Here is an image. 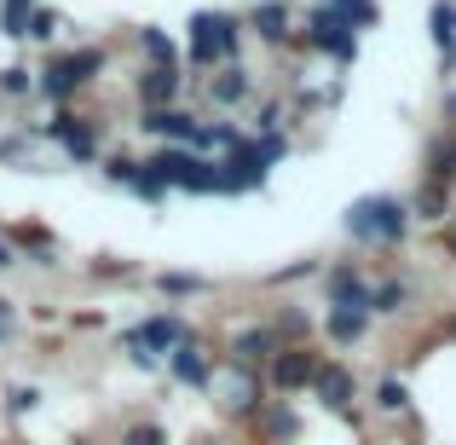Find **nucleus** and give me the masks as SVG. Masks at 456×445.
I'll list each match as a JSON object with an SVG mask.
<instances>
[{
	"mask_svg": "<svg viewBox=\"0 0 456 445\" xmlns=\"http://www.w3.org/2000/svg\"><path fill=\"white\" fill-rule=\"evenodd\" d=\"M411 202L399 197H358L353 209H346V237L353 243H370V249H399L404 232H411Z\"/></svg>",
	"mask_w": 456,
	"mask_h": 445,
	"instance_id": "1",
	"label": "nucleus"
},
{
	"mask_svg": "<svg viewBox=\"0 0 456 445\" xmlns=\"http://www.w3.org/2000/svg\"><path fill=\"white\" fill-rule=\"evenodd\" d=\"M145 162L162 174L167 191H197V197H220V162L191 145H162L156 156H145Z\"/></svg>",
	"mask_w": 456,
	"mask_h": 445,
	"instance_id": "2",
	"label": "nucleus"
},
{
	"mask_svg": "<svg viewBox=\"0 0 456 445\" xmlns=\"http://www.w3.org/2000/svg\"><path fill=\"white\" fill-rule=\"evenodd\" d=\"M185 335H191V324L179 318V312H156V318L134 324V330L122 335V353L134 358V365H145V370H162V365H167V353H174Z\"/></svg>",
	"mask_w": 456,
	"mask_h": 445,
	"instance_id": "3",
	"label": "nucleus"
},
{
	"mask_svg": "<svg viewBox=\"0 0 456 445\" xmlns=\"http://www.w3.org/2000/svg\"><path fill=\"white\" fill-rule=\"evenodd\" d=\"M214 400H220V411L225 416H237V423H255L260 416V405H266V370H248V365H232L225 358V370H214Z\"/></svg>",
	"mask_w": 456,
	"mask_h": 445,
	"instance_id": "4",
	"label": "nucleus"
},
{
	"mask_svg": "<svg viewBox=\"0 0 456 445\" xmlns=\"http://www.w3.org/2000/svg\"><path fill=\"white\" fill-rule=\"evenodd\" d=\"M41 134L53 139V145H64V156L69 162H99V122H87V116H76L69 104H58L53 116L41 122Z\"/></svg>",
	"mask_w": 456,
	"mask_h": 445,
	"instance_id": "5",
	"label": "nucleus"
},
{
	"mask_svg": "<svg viewBox=\"0 0 456 445\" xmlns=\"http://www.w3.org/2000/svg\"><path fill=\"white\" fill-rule=\"evenodd\" d=\"M272 174V156L260 151V139H243L237 151L220 156V197H237V191H260Z\"/></svg>",
	"mask_w": 456,
	"mask_h": 445,
	"instance_id": "6",
	"label": "nucleus"
},
{
	"mask_svg": "<svg viewBox=\"0 0 456 445\" xmlns=\"http://www.w3.org/2000/svg\"><path fill=\"white\" fill-rule=\"evenodd\" d=\"M323 353H312V347H278V358L266 365V388L278 393V400H295V393H312V376H318Z\"/></svg>",
	"mask_w": 456,
	"mask_h": 445,
	"instance_id": "7",
	"label": "nucleus"
},
{
	"mask_svg": "<svg viewBox=\"0 0 456 445\" xmlns=\"http://www.w3.org/2000/svg\"><path fill=\"white\" fill-rule=\"evenodd\" d=\"M323 301H330V307L370 312V318H376V284H370L353 260H335V267L323 272Z\"/></svg>",
	"mask_w": 456,
	"mask_h": 445,
	"instance_id": "8",
	"label": "nucleus"
},
{
	"mask_svg": "<svg viewBox=\"0 0 456 445\" xmlns=\"http://www.w3.org/2000/svg\"><path fill=\"white\" fill-rule=\"evenodd\" d=\"M358 29H346L341 18H335V6H312L306 12V41L318 46L323 58H335V64H353L358 58V41H353Z\"/></svg>",
	"mask_w": 456,
	"mask_h": 445,
	"instance_id": "9",
	"label": "nucleus"
},
{
	"mask_svg": "<svg viewBox=\"0 0 456 445\" xmlns=\"http://www.w3.org/2000/svg\"><path fill=\"white\" fill-rule=\"evenodd\" d=\"M312 400H318L323 411H335V416H353V405H358V376L341 365V358H323L318 376H312Z\"/></svg>",
	"mask_w": 456,
	"mask_h": 445,
	"instance_id": "10",
	"label": "nucleus"
},
{
	"mask_svg": "<svg viewBox=\"0 0 456 445\" xmlns=\"http://www.w3.org/2000/svg\"><path fill=\"white\" fill-rule=\"evenodd\" d=\"M139 134H151V139H167V145H191V151H197L202 116L179 111V104H156V111H139Z\"/></svg>",
	"mask_w": 456,
	"mask_h": 445,
	"instance_id": "11",
	"label": "nucleus"
},
{
	"mask_svg": "<svg viewBox=\"0 0 456 445\" xmlns=\"http://www.w3.org/2000/svg\"><path fill=\"white\" fill-rule=\"evenodd\" d=\"M278 330L272 324H243V330H232V342H225V358L232 365H248V370H266L272 358H278Z\"/></svg>",
	"mask_w": 456,
	"mask_h": 445,
	"instance_id": "12",
	"label": "nucleus"
},
{
	"mask_svg": "<svg viewBox=\"0 0 456 445\" xmlns=\"http://www.w3.org/2000/svg\"><path fill=\"white\" fill-rule=\"evenodd\" d=\"M167 376H174L179 388H214V358H208V347H202L197 330L167 353Z\"/></svg>",
	"mask_w": 456,
	"mask_h": 445,
	"instance_id": "13",
	"label": "nucleus"
},
{
	"mask_svg": "<svg viewBox=\"0 0 456 445\" xmlns=\"http://www.w3.org/2000/svg\"><path fill=\"white\" fill-rule=\"evenodd\" d=\"M248 428L260 434V445H289V440H301V416H295L289 400H266Z\"/></svg>",
	"mask_w": 456,
	"mask_h": 445,
	"instance_id": "14",
	"label": "nucleus"
},
{
	"mask_svg": "<svg viewBox=\"0 0 456 445\" xmlns=\"http://www.w3.org/2000/svg\"><path fill=\"white\" fill-rule=\"evenodd\" d=\"M179 87H185V76L179 70H162V64H139L134 76V93H139V111H156V104H174Z\"/></svg>",
	"mask_w": 456,
	"mask_h": 445,
	"instance_id": "15",
	"label": "nucleus"
},
{
	"mask_svg": "<svg viewBox=\"0 0 456 445\" xmlns=\"http://www.w3.org/2000/svg\"><path fill=\"white\" fill-rule=\"evenodd\" d=\"M208 99L220 104V111H237V104L255 99V76L243 70V58H237V64H220V70L208 76Z\"/></svg>",
	"mask_w": 456,
	"mask_h": 445,
	"instance_id": "16",
	"label": "nucleus"
},
{
	"mask_svg": "<svg viewBox=\"0 0 456 445\" xmlns=\"http://www.w3.org/2000/svg\"><path fill=\"white\" fill-rule=\"evenodd\" d=\"M248 29H255L266 46H289L295 18H289V6H283V0H260V6L248 12Z\"/></svg>",
	"mask_w": 456,
	"mask_h": 445,
	"instance_id": "17",
	"label": "nucleus"
},
{
	"mask_svg": "<svg viewBox=\"0 0 456 445\" xmlns=\"http://www.w3.org/2000/svg\"><path fill=\"white\" fill-rule=\"evenodd\" d=\"M185 58H191L197 70H214V64H220V46H214V12H197V18H191Z\"/></svg>",
	"mask_w": 456,
	"mask_h": 445,
	"instance_id": "18",
	"label": "nucleus"
},
{
	"mask_svg": "<svg viewBox=\"0 0 456 445\" xmlns=\"http://www.w3.org/2000/svg\"><path fill=\"white\" fill-rule=\"evenodd\" d=\"M323 335H330L335 347H358L370 335V312H346V307H330L323 312Z\"/></svg>",
	"mask_w": 456,
	"mask_h": 445,
	"instance_id": "19",
	"label": "nucleus"
},
{
	"mask_svg": "<svg viewBox=\"0 0 456 445\" xmlns=\"http://www.w3.org/2000/svg\"><path fill=\"white\" fill-rule=\"evenodd\" d=\"M58 70H64L76 87H87L93 76H104V46H76V53H58Z\"/></svg>",
	"mask_w": 456,
	"mask_h": 445,
	"instance_id": "20",
	"label": "nucleus"
},
{
	"mask_svg": "<svg viewBox=\"0 0 456 445\" xmlns=\"http://www.w3.org/2000/svg\"><path fill=\"white\" fill-rule=\"evenodd\" d=\"M445 209H451V185H445V179H428V174H422L411 214H416V220H445Z\"/></svg>",
	"mask_w": 456,
	"mask_h": 445,
	"instance_id": "21",
	"label": "nucleus"
},
{
	"mask_svg": "<svg viewBox=\"0 0 456 445\" xmlns=\"http://www.w3.org/2000/svg\"><path fill=\"white\" fill-rule=\"evenodd\" d=\"M243 139H248V134H237V122H202V134H197V151L220 162V156H225V151H237Z\"/></svg>",
	"mask_w": 456,
	"mask_h": 445,
	"instance_id": "22",
	"label": "nucleus"
},
{
	"mask_svg": "<svg viewBox=\"0 0 456 445\" xmlns=\"http://www.w3.org/2000/svg\"><path fill=\"white\" fill-rule=\"evenodd\" d=\"M243 29H248V23H237L232 12H214V46H220V64H237V58H243Z\"/></svg>",
	"mask_w": 456,
	"mask_h": 445,
	"instance_id": "23",
	"label": "nucleus"
},
{
	"mask_svg": "<svg viewBox=\"0 0 456 445\" xmlns=\"http://www.w3.org/2000/svg\"><path fill=\"white\" fill-rule=\"evenodd\" d=\"M266 324L278 330V342H283V347H306V335H312V318H306L301 307H278Z\"/></svg>",
	"mask_w": 456,
	"mask_h": 445,
	"instance_id": "24",
	"label": "nucleus"
},
{
	"mask_svg": "<svg viewBox=\"0 0 456 445\" xmlns=\"http://www.w3.org/2000/svg\"><path fill=\"white\" fill-rule=\"evenodd\" d=\"M376 411L381 416H404L411 411V388L399 376H376Z\"/></svg>",
	"mask_w": 456,
	"mask_h": 445,
	"instance_id": "25",
	"label": "nucleus"
},
{
	"mask_svg": "<svg viewBox=\"0 0 456 445\" xmlns=\"http://www.w3.org/2000/svg\"><path fill=\"white\" fill-rule=\"evenodd\" d=\"M330 6H335V18H341L346 29H376V23H381L376 0H330Z\"/></svg>",
	"mask_w": 456,
	"mask_h": 445,
	"instance_id": "26",
	"label": "nucleus"
},
{
	"mask_svg": "<svg viewBox=\"0 0 456 445\" xmlns=\"http://www.w3.org/2000/svg\"><path fill=\"white\" fill-rule=\"evenodd\" d=\"M139 53H145L151 64H162V70H179V46L167 41L162 29H139Z\"/></svg>",
	"mask_w": 456,
	"mask_h": 445,
	"instance_id": "27",
	"label": "nucleus"
},
{
	"mask_svg": "<svg viewBox=\"0 0 456 445\" xmlns=\"http://www.w3.org/2000/svg\"><path fill=\"white\" fill-rule=\"evenodd\" d=\"M404 301H411V284L404 278H381L376 284V318H399Z\"/></svg>",
	"mask_w": 456,
	"mask_h": 445,
	"instance_id": "28",
	"label": "nucleus"
},
{
	"mask_svg": "<svg viewBox=\"0 0 456 445\" xmlns=\"http://www.w3.org/2000/svg\"><path fill=\"white\" fill-rule=\"evenodd\" d=\"M434 41H439V53H445V64H456V6L451 0L434 6Z\"/></svg>",
	"mask_w": 456,
	"mask_h": 445,
	"instance_id": "29",
	"label": "nucleus"
},
{
	"mask_svg": "<svg viewBox=\"0 0 456 445\" xmlns=\"http://www.w3.org/2000/svg\"><path fill=\"white\" fill-rule=\"evenodd\" d=\"M35 405H41V388H29V382H6V393H0V411H6V416H29Z\"/></svg>",
	"mask_w": 456,
	"mask_h": 445,
	"instance_id": "30",
	"label": "nucleus"
},
{
	"mask_svg": "<svg viewBox=\"0 0 456 445\" xmlns=\"http://www.w3.org/2000/svg\"><path fill=\"white\" fill-rule=\"evenodd\" d=\"M428 179H456V139H434L428 145Z\"/></svg>",
	"mask_w": 456,
	"mask_h": 445,
	"instance_id": "31",
	"label": "nucleus"
},
{
	"mask_svg": "<svg viewBox=\"0 0 456 445\" xmlns=\"http://www.w3.org/2000/svg\"><path fill=\"white\" fill-rule=\"evenodd\" d=\"M58 29H64V12H46V6H35V12H29V41L53 46V41H58Z\"/></svg>",
	"mask_w": 456,
	"mask_h": 445,
	"instance_id": "32",
	"label": "nucleus"
},
{
	"mask_svg": "<svg viewBox=\"0 0 456 445\" xmlns=\"http://www.w3.org/2000/svg\"><path fill=\"white\" fill-rule=\"evenodd\" d=\"M122 445H167V428L156 423V416H145V423H127L122 428Z\"/></svg>",
	"mask_w": 456,
	"mask_h": 445,
	"instance_id": "33",
	"label": "nucleus"
},
{
	"mask_svg": "<svg viewBox=\"0 0 456 445\" xmlns=\"http://www.w3.org/2000/svg\"><path fill=\"white\" fill-rule=\"evenodd\" d=\"M99 168H104V179H110V185H134L145 162H134V156H99Z\"/></svg>",
	"mask_w": 456,
	"mask_h": 445,
	"instance_id": "34",
	"label": "nucleus"
},
{
	"mask_svg": "<svg viewBox=\"0 0 456 445\" xmlns=\"http://www.w3.org/2000/svg\"><path fill=\"white\" fill-rule=\"evenodd\" d=\"M156 290H162V295H202L208 284H202L197 272H162V278H156Z\"/></svg>",
	"mask_w": 456,
	"mask_h": 445,
	"instance_id": "35",
	"label": "nucleus"
},
{
	"mask_svg": "<svg viewBox=\"0 0 456 445\" xmlns=\"http://www.w3.org/2000/svg\"><path fill=\"white\" fill-rule=\"evenodd\" d=\"M0 93H6V99H23V93H35V70H29V64L0 70Z\"/></svg>",
	"mask_w": 456,
	"mask_h": 445,
	"instance_id": "36",
	"label": "nucleus"
},
{
	"mask_svg": "<svg viewBox=\"0 0 456 445\" xmlns=\"http://www.w3.org/2000/svg\"><path fill=\"white\" fill-rule=\"evenodd\" d=\"M6 267H18V249H12V243H0V272H6Z\"/></svg>",
	"mask_w": 456,
	"mask_h": 445,
	"instance_id": "37",
	"label": "nucleus"
},
{
	"mask_svg": "<svg viewBox=\"0 0 456 445\" xmlns=\"http://www.w3.org/2000/svg\"><path fill=\"white\" fill-rule=\"evenodd\" d=\"M0 324H12V307H6V301H0Z\"/></svg>",
	"mask_w": 456,
	"mask_h": 445,
	"instance_id": "38",
	"label": "nucleus"
},
{
	"mask_svg": "<svg viewBox=\"0 0 456 445\" xmlns=\"http://www.w3.org/2000/svg\"><path fill=\"white\" fill-rule=\"evenodd\" d=\"M445 116H451V122H456V93H451V104H445Z\"/></svg>",
	"mask_w": 456,
	"mask_h": 445,
	"instance_id": "39",
	"label": "nucleus"
},
{
	"mask_svg": "<svg viewBox=\"0 0 456 445\" xmlns=\"http://www.w3.org/2000/svg\"><path fill=\"white\" fill-rule=\"evenodd\" d=\"M6 330H12V324H0V347H6Z\"/></svg>",
	"mask_w": 456,
	"mask_h": 445,
	"instance_id": "40",
	"label": "nucleus"
},
{
	"mask_svg": "<svg viewBox=\"0 0 456 445\" xmlns=\"http://www.w3.org/2000/svg\"><path fill=\"white\" fill-rule=\"evenodd\" d=\"M76 445H93V440H76Z\"/></svg>",
	"mask_w": 456,
	"mask_h": 445,
	"instance_id": "41",
	"label": "nucleus"
},
{
	"mask_svg": "<svg viewBox=\"0 0 456 445\" xmlns=\"http://www.w3.org/2000/svg\"><path fill=\"white\" fill-rule=\"evenodd\" d=\"M451 249H456V232H451Z\"/></svg>",
	"mask_w": 456,
	"mask_h": 445,
	"instance_id": "42",
	"label": "nucleus"
},
{
	"mask_svg": "<svg viewBox=\"0 0 456 445\" xmlns=\"http://www.w3.org/2000/svg\"><path fill=\"white\" fill-rule=\"evenodd\" d=\"M255 6H260V0H255Z\"/></svg>",
	"mask_w": 456,
	"mask_h": 445,
	"instance_id": "43",
	"label": "nucleus"
}]
</instances>
